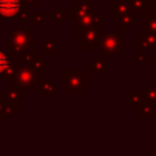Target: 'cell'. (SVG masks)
Segmentation results:
<instances>
[{
    "label": "cell",
    "mask_w": 156,
    "mask_h": 156,
    "mask_svg": "<svg viewBox=\"0 0 156 156\" xmlns=\"http://www.w3.org/2000/svg\"><path fill=\"white\" fill-rule=\"evenodd\" d=\"M7 65H8V62H7V58L4 56V55L0 52V73H3V71L7 69Z\"/></svg>",
    "instance_id": "obj_2"
},
{
    "label": "cell",
    "mask_w": 156,
    "mask_h": 156,
    "mask_svg": "<svg viewBox=\"0 0 156 156\" xmlns=\"http://www.w3.org/2000/svg\"><path fill=\"white\" fill-rule=\"evenodd\" d=\"M19 10L18 0H0V15L4 18H12Z\"/></svg>",
    "instance_id": "obj_1"
}]
</instances>
